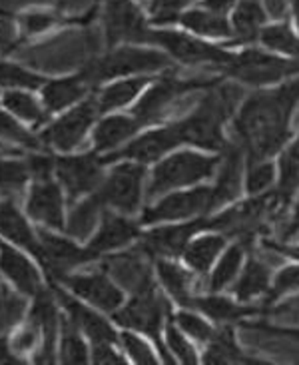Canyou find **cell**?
Segmentation results:
<instances>
[{
	"label": "cell",
	"mask_w": 299,
	"mask_h": 365,
	"mask_svg": "<svg viewBox=\"0 0 299 365\" xmlns=\"http://www.w3.org/2000/svg\"><path fill=\"white\" fill-rule=\"evenodd\" d=\"M299 104V78L251 94L234 118L236 140L248 158H271L289 140V120Z\"/></svg>",
	"instance_id": "6da1fadb"
},
{
	"label": "cell",
	"mask_w": 299,
	"mask_h": 365,
	"mask_svg": "<svg viewBox=\"0 0 299 365\" xmlns=\"http://www.w3.org/2000/svg\"><path fill=\"white\" fill-rule=\"evenodd\" d=\"M169 58L162 50H152L138 46V44H120L110 48L104 56L92 60L86 64L82 72L86 74L90 84L98 88L106 80L126 78V76H136V74H150L166 70L169 66Z\"/></svg>",
	"instance_id": "7a4b0ae2"
},
{
	"label": "cell",
	"mask_w": 299,
	"mask_h": 365,
	"mask_svg": "<svg viewBox=\"0 0 299 365\" xmlns=\"http://www.w3.org/2000/svg\"><path fill=\"white\" fill-rule=\"evenodd\" d=\"M279 197L276 192L269 194H259L251 196V200L239 202L236 206L228 207L224 212H219L218 216L208 217L209 232H218L226 237H236L238 242L251 247L253 237L266 232L269 220L278 214Z\"/></svg>",
	"instance_id": "3957f363"
},
{
	"label": "cell",
	"mask_w": 299,
	"mask_h": 365,
	"mask_svg": "<svg viewBox=\"0 0 299 365\" xmlns=\"http://www.w3.org/2000/svg\"><path fill=\"white\" fill-rule=\"evenodd\" d=\"M219 166V156H204L199 152H176L164 158L152 170L148 178V200L162 197L172 190L194 186L201 180L211 178Z\"/></svg>",
	"instance_id": "277c9868"
},
{
	"label": "cell",
	"mask_w": 299,
	"mask_h": 365,
	"mask_svg": "<svg viewBox=\"0 0 299 365\" xmlns=\"http://www.w3.org/2000/svg\"><path fill=\"white\" fill-rule=\"evenodd\" d=\"M168 302L158 296L156 287H150L138 294H132L126 306L118 307L114 312V322L120 326L128 327L132 331H140L144 336L152 337L159 349V356L164 364H174V357L169 356V349L162 341V324L164 317H169Z\"/></svg>",
	"instance_id": "5b68a950"
},
{
	"label": "cell",
	"mask_w": 299,
	"mask_h": 365,
	"mask_svg": "<svg viewBox=\"0 0 299 365\" xmlns=\"http://www.w3.org/2000/svg\"><path fill=\"white\" fill-rule=\"evenodd\" d=\"M218 78H178L176 74H166L159 80H154V84L150 86L138 104L132 110V116L136 118L140 126H152L158 124L168 116L172 108L178 104L182 96H186L189 92L196 90L209 88Z\"/></svg>",
	"instance_id": "8992f818"
},
{
	"label": "cell",
	"mask_w": 299,
	"mask_h": 365,
	"mask_svg": "<svg viewBox=\"0 0 299 365\" xmlns=\"http://www.w3.org/2000/svg\"><path fill=\"white\" fill-rule=\"evenodd\" d=\"M219 70L229 78L249 86H266L298 76L299 60L279 58L263 50L249 48L234 54L228 64H224Z\"/></svg>",
	"instance_id": "52a82bcc"
},
{
	"label": "cell",
	"mask_w": 299,
	"mask_h": 365,
	"mask_svg": "<svg viewBox=\"0 0 299 365\" xmlns=\"http://www.w3.org/2000/svg\"><path fill=\"white\" fill-rule=\"evenodd\" d=\"M146 44L164 48L169 58L182 62L186 66L214 64V66L221 68L234 56L224 46H216V44H209L206 40L169 29H150Z\"/></svg>",
	"instance_id": "ba28073f"
},
{
	"label": "cell",
	"mask_w": 299,
	"mask_h": 365,
	"mask_svg": "<svg viewBox=\"0 0 299 365\" xmlns=\"http://www.w3.org/2000/svg\"><path fill=\"white\" fill-rule=\"evenodd\" d=\"M100 19L110 48L120 44L148 46V19L134 0H104Z\"/></svg>",
	"instance_id": "9c48e42d"
},
{
	"label": "cell",
	"mask_w": 299,
	"mask_h": 365,
	"mask_svg": "<svg viewBox=\"0 0 299 365\" xmlns=\"http://www.w3.org/2000/svg\"><path fill=\"white\" fill-rule=\"evenodd\" d=\"M146 180V164L124 162L110 172L96 190L104 206L118 210L120 214H136L142 204V187Z\"/></svg>",
	"instance_id": "30bf717a"
},
{
	"label": "cell",
	"mask_w": 299,
	"mask_h": 365,
	"mask_svg": "<svg viewBox=\"0 0 299 365\" xmlns=\"http://www.w3.org/2000/svg\"><path fill=\"white\" fill-rule=\"evenodd\" d=\"M211 187L198 186L188 192L164 194L154 206H148L142 214V224H164L178 222L194 216H206L211 212Z\"/></svg>",
	"instance_id": "8fae6325"
},
{
	"label": "cell",
	"mask_w": 299,
	"mask_h": 365,
	"mask_svg": "<svg viewBox=\"0 0 299 365\" xmlns=\"http://www.w3.org/2000/svg\"><path fill=\"white\" fill-rule=\"evenodd\" d=\"M100 114L96 96L84 98L76 106L62 114L58 120H54L42 132V142L48 144L50 148L60 150V152H70L78 146L84 140L90 126Z\"/></svg>",
	"instance_id": "7c38bea8"
},
{
	"label": "cell",
	"mask_w": 299,
	"mask_h": 365,
	"mask_svg": "<svg viewBox=\"0 0 299 365\" xmlns=\"http://www.w3.org/2000/svg\"><path fill=\"white\" fill-rule=\"evenodd\" d=\"M54 172L72 204L84 194L96 192L106 178L102 156H98L96 152L54 160Z\"/></svg>",
	"instance_id": "4fadbf2b"
},
{
	"label": "cell",
	"mask_w": 299,
	"mask_h": 365,
	"mask_svg": "<svg viewBox=\"0 0 299 365\" xmlns=\"http://www.w3.org/2000/svg\"><path fill=\"white\" fill-rule=\"evenodd\" d=\"M38 262L46 269L50 279H62L76 267L96 259L88 247H80L76 242L50 234L48 230H38Z\"/></svg>",
	"instance_id": "5bb4252c"
},
{
	"label": "cell",
	"mask_w": 299,
	"mask_h": 365,
	"mask_svg": "<svg viewBox=\"0 0 299 365\" xmlns=\"http://www.w3.org/2000/svg\"><path fill=\"white\" fill-rule=\"evenodd\" d=\"M154 257L138 244L132 250H126L122 254L108 256L102 264V269L108 272L110 277L118 284L122 289H128L132 294H138L150 287H156L154 276H152V262Z\"/></svg>",
	"instance_id": "9a60e30c"
},
{
	"label": "cell",
	"mask_w": 299,
	"mask_h": 365,
	"mask_svg": "<svg viewBox=\"0 0 299 365\" xmlns=\"http://www.w3.org/2000/svg\"><path fill=\"white\" fill-rule=\"evenodd\" d=\"M179 144H184V142H182V136H179L178 126L174 122L166 128L150 130L146 134H142L140 138L132 140L128 146L114 150L106 156H102V162L108 164V162H116V160H134V162H140V164H150V162L164 158L168 152L178 148Z\"/></svg>",
	"instance_id": "2e32d148"
},
{
	"label": "cell",
	"mask_w": 299,
	"mask_h": 365,
	"mask_svg": "<svg viewBox=\"0 0 299 365\" xmlns=\"http://www.w3.org/2000/svg\"><path fill=\"white\" fill-rule=\"evenodd\" d=\"M64 286H68L76 296L86 299L92 306L100 307L102 312L114 314L118 307H122L124 294L122 287L108 276V272H86V274H68L60 279Z\"/></svg>",
	"instance_id": "e0dca14e"
},
{
	"label": "cell",
	"mask_w": 299,
	"mask_h": 365,
	"mask_svg": "<svg viewBox=\"0 0 299 365\" xmlns=\"http://www.w3.org/2000/svg\"><path fill=\"white\" fill-rule=\"evenodd\" d=\"M224 120L216 116L209 108H206L201 102L194 110H189L186 118L176 122L179 130V136L184 144H192L198 148L211 150V152H224L228 146V140L224 136Z\"/></svg>",
	"instance_id": "ac0fdd59"
},
{
	"label": "cell",
	"mask_w": 299,
	"mask_h": 365,
	"mask_svg": "<svg viewBox=\"0 0 299 365\" xmlns=\"http://www.w3.org/2000/svg\"><path fill=\"white\" fill-rule=\"evenodd\" d=\"M208 216H201L198 220H192L188 224L178 226H159L146 232L142 236V247L154 257H178L184 254V250L194 240L196 234L208 230Z\"/></svg>",
	"instance_id": "d6986e66"
},
{
	"label": "cell",
	"mask_w": 299,
	"mask_h": 365,
	"mask_svg": "<svg viewBox=\"0 0 299 365\" xmlns=\"http://www.w3.org/2000/svg\"><path fill=\"white\" fill-rule=\"evenodd\" d=\"M26 214L34 222L52 230H64V197L52 178H36L30 184Z\"/></svg>",
	"instance_id": "ffe728a7"
},
{
	"label": "cell",
	"mask_w": 299,
	"mask_h": 365,
	"mask_svg": "<svg viewBox=\"0 0 299 365\" xmlns=\"http://www.w3.org/2000/svg\"><path fill=\"white\" fill-rule=\"evenodd\" d=\"M243 156L246 150L236 142H228L221 152L218 166V182L211 187V206L214 210L224 207L239 196L241 190V176H243Z\"/></svg>",
	"instance_id": "44dd1931"
},
{
	"label": "cell",
	"mask_w": 299,
	"mask_h": 365,
	"mask_svg": "<svg viewBox=\"0 0 299 365\" xmlns=\"http://www.w3.org/2000/svg\"><path fill=\"white\" fill-rule=\"evenodd\" d=\"M54 289V296L58 299V304L62 309L66 312V316L76 324L80 331L86 337H90L92 344H120V336L116 334V329L110 326L104 317L96 314L94 309L82 306L80 302H76L74 297L68 296L64 289H60L58 286L52 287Z\"/></svg>",
	"instance_id": "7402d4cb"
},
{
	"label": "cell",
	"mask_w": 299,
	"mask_h": 365,
	"mask_svg": "<svg viewBox=\"0 0 299 365\" xmlns=\"http://www.w3.org/2000/svg\"><path fill=\"white\" fill-rule=\"evenodd\" d=\"M28 319L38 327L40 331V349L36 354V361L38 364H52L56 357V344L60 337V319L62 316L56 309L54 299L46 294L44 289L40 292L38 296H34V306L30 309Z\"/></svg>",
	"instance_id": "603a6c76"
},
{
	"label": "cell",
	"mask_w": 299,
	"mask_h": 365,
	"mask_svg": "<svg viewBox=\"0 0 299 365\" xmlns=\"http://www.w3.org/2000/svg\"><path fill=\"white\" fill-rule=\"evenodd\" d=\"M136 237H140V227L136 222L124 217V214L120 216L114 212H104L100 217L98 232L92 236L86 247L98 259L104 254H110L122 246H128Z\"/></svg>",
	"instance_id": "cb8c5ba5"
},
{
	"label": "cell",
	"mask_w": 299,
	"mask_h": 365,
	"mask_svg": "<svg viewBox=\"0 0 299 365\" xmlns=\"http://www.w3.org/2000/svg\"><path fill=\"white\" fill-rule=\"evenodd\" d=\"M90 90H94V86L90 84L86 74L80 70L78 74H72V76L46 80L44 86L40 88V100L48 114H56L82 102Z\"/></svg>",
	"instance_id": "d4e9b609"
},
{
	"label": "cell",
	"mask_w": 299,
	"mask_h": 365,
	"mask_svg": "<svg viewBox=\"0 0 299 365\" xmlns=\"http://www.w3.org/2000/svg\"><path fill=\"white\" fill-rule=\"evenodd\" d=\"M0 274L19 289L22 296H38L42 287V277L36 266L16 247L0 242Z\"/></svg>",
	"instance_id": "484cf974"
},
{
	"label": "cell",
	"mask_w": 299,
	"mask_h": 365,
	"mask_svg": "<svg viewBox=\"0 0 299 365\" xmlns=\"http://www.w3.org/2000/svg\"><path fill=\"white\" fill-rule=\"evenodd\" d=\"M0 236L30 252L34 257H38V232H34L28 226L26 217L20 214L19 207L14 206V202H10V200L0 202Z\"/></svg>",
	"instance_id": "4316f807"
},
{
	"label": "cell",
	"mask_w": 299,
	"mask_h": 365,
	"mask_svg": "<svg viewBox=\"0 0 299 365\" xmlns=\"http://www.w3.org/2000/svg\"><path fill=\"white\" fill-rule=\"evenodd\" d=\"M189 307L201 312L204 316L214 319V322H224V324H231V322H241L243 317L258 316V314H266L268 307L263 306H243V302H231L228 297L221 296H204L192 297ZM188 307V309H189Z\"/></svg>",
	"instance_id": "83f0119b"
},
{
	"label": "cell",
	"mask_w": 299,
	"mask_h": 365,
	"mask_svg": "<svg viewBox=\"0 0 299 365\" xmlns=\"http://www.w3.org/2000/svg\"><path fill=\"white\" fill-rule=\"evenodd\" d=\"M142 128L134 116H108V118L100 120L98 126L94 128V152L96 154H110L114 150H118L126 140H130L138 130Z\"/></svg>",
	"instance_id": "f1b7e54d"
},
{
	"label": "cell",
	"mask_w": 299,
	"mask_h": 365,
	"mask_svg": "<svg viewBox=\"0 0 299 365\" xmlns=\"http://www.w3.org/2000/svg\"><path fill=\"white\" fill-rule=\"evenodd\" d=\"M0 104H2V108L9 110L12 116H16L26 124H32L34 128L42 126L48 118V112L44 108L42 100L36 98L32 94V90H0Z\"/></svg>",
	"instance_id": "f546056e"
},
{
	"label": "cell",
	"mask_w": 299,
	"mask_h": 365,
	"mask_svg": "<svg viewBox=\"0 0 299 365\" xmlns=\"http://www.w3.org/2000/svg\"><path fill=\"white\" fill-rule=\"evenodd\" d=\"M150 82H154L152 76H134V78H122L114 84H108L106 88H102L96 94V102H98L100 114L106 112H114V110L124 108L132 104L134 100L138 98L140 92L148 88Z\"/></svg>",
	"instance_id": "4dcf8cb0"
},
{
	"label": "cell",
	"mask_w": 299,
	"mask_h": 365,
	"mask_svg": "<svg viewBox=\"0 0 299 365\" xmlns=\"http://www.w3.org/2000/svg\"><path fill=\"white\" fill-rule=\"evenodd\" d=\"M266 22V12L259 6L258 0H238L236 9L231 10V44H251L259 38V32Z\"/></svg>",
	"instance_id": "1f68e13d"
},
{
	"label": "cell",
	"mask_w": 299,
	"mask_h": 365,
	"mask_svg": "<svg viewBox=\"0 0 299 365\" xmlns=\"http://www.w3.org/2000/svg\"><path fill=\"white\" fill-rule=\"evenodd\" d=\"M102 207H104V202L100 200L98 192H92L88 197L80 200L78 204L70 210V216L64 224V230L68 232V236L78 242L88 240L98 226L100 217H102Z\"/></svg>",
	"instance_id": "d6a6232c"
},
{
	"label": "cell",
	"mask_w": 299,
	"mask_h": 365,
	"mask_svg": "<svg viewBox=\"0 0 299 365\" xmlns=\"http://www.w3.org/2000/svg\"><path fill=\"white\" fill-rule=\"evenodd\" d=\"M224 247H226V236H221L218 232L206 234V236L194 237L188 247L184 250L182 257L192 272H196L199 276H206L209 267L214 266L216 257L219 256V252H224Z\"/></svg>",
	"instance_id": "836d02e7"
},
{
	"label": "cell",
	"mask_w": 299,
	"mask_h": 365,
	"mask_svg": "<svg viewBox=\"0 0 299 365\" xmlns=\"http://www.w3.org/2000/svg\"><path fill=\"white\" fill-rule=\"evenodd\" d=\"M156 272H158L162 286L166 287L172 299L179 304V306L189 307V302L194 297V279L192 274L174 262H168L166 257H158L156 259Z\"/></svg>",
	"instance_id": "e575fe53"
},
{
	"label": "cell",
	"mask_w": 299,
	"mask_h": 365,
	"mask_svg": "<svg viewBox=\"0 0 299 365\" xmlns=\"http://www.w3.org/2000/svg\"><path fill=\"white\" fill-rule=\"evenodd\" d=\"M299 190V136L293 144L279 152V184L276 194L281 210L291 204Z\"/></svg>",
	"instance_id": "d590c367"
},
{
	"label": "cell",
	"mask_w": 299,
	"mask_h": 365,
	"mask_svg": "<svg viewBox=\"0 0 299 365\" xmlns=\"http://www.w3.org/2000/svg\"><path fill=\"white\" fill-rule=\"evenodd\" d=\"M269 292V269L268 266L259 259V257L251 256L248 264L243 267V272L239 274L238 282L234 286V294L238 302H251L261 294Z\"/></svg>",
	"instance_id": "8d00e7d4"
},
{
	"label": "cell",
	"mask_w": 299,
	"mask_h": 365,
	"mask_svg": "<svg viewBox=\"0 0 299 365\" xmlns=\"http://www.w3.org/2000/svg\"><path fill=\"white\" fill-rule=\"evenodd\" d=\"M179 22L184 24V29L192 30L199 36H208V38H228L234 34L231 24L226 16H219V14H214L204 9L184 10V14L179 16Z\"/></svg>",
	"instance_id": "74e56055"
},
{
	"label": "cell",
	"mask_w": 299,
	"mask_h": 365,
	"mask_svg": "<svg viewBox=\"0 0 299 365\" xmlns=\"http://www.w3.org/2000/svg\"><path fill=\"white\" fill-rule=\"evenodd\" d=\"M204 364L226 365V364H256L253 359H246L239 351L234 339V331L229 327L216 329L214 337L208 341V351L204 354Z\"/></svg>",
	"instance_id": "f35d334b"
},
{
	"label": "cell",
	"mask_w": 299,
	"mask_h": 365,
	"mask_svg": "<svg viewBox=\"0 0 299 365\" xmlns=\"http://www.w3.org/2000/svg\"><path fill=\"white\" fill-rule=\"evenodd\" d=\"M58 356L62 364H88V347L80 336V329L68 316L60 319V337H58Z\"/></svg>",
	"instance_id": "ab89813d"
},
{
	"label": "cell",
	"mask_w": 299,
	"mask_h": 365,
	"mask_svg": "<svg viewBox=\"0 0 299 365\" xmlns=\"http://www.w3.org/2000/svg\"><path fill=\"white\" fill-rule=\"evenodd\" d=\"M248 250L246 244L241 242H236L234 246H229L224 256L218 262V266L214 267V274L209 276V289L211 292H221L238 277L239 267H241V262H243V252Z\"/></svg>",
	"instance_id": "60d3db41"
},
{
	"label": "cell",
	"mask_w": 299,
	"mask_h": 365,
	"mask_svg": "<svg viewBox=\"0 0 299 365\" xmlns=\"http://www.w3.org/2000/svg\"><path fill=\"white\" fill-rule=\"evenodd\" d=\"M44 82H46L44 76L24 68L19 62H10L0 56V90H40L44 86Z\"/></svg>",
	"instance_id": "b9f144b4"
},
{
	"label": "cell",
	"mask_w": 299,
	"mask_h": 365,
	"mask_svg": "<svg viewBox=\"0 0 299 365\" xmlns=\"http://www.w3.org/2000/svg\"><path fill=\"white\" fill-rule=\"evenodd\" d=\"M259 40L263 46H268L269 50H276L281 54H288L299 60V36L289 29L288 24H269L263 26L259 32Z\"/></svg>",
	"instance_id": "7bdbcfd3"
},
{
	"label": "cell",
	"mask_w": 299,
	"mask_h": 365,
	"mask_svg": "<svg viewBox=\"0 0 299 365\" xmlns=\"http://www.w3.org/2000/svg\"><path fill=\"white\" fill-rule=\"evenodd\" d=\"M60 22H62V16H58L52 10H26L20 16H16L20 40L40 36V34L48 32L54 26H58Z\"/></svg>",
	"instance_id": "ee69618b"
},
{
	"label": "cell",
	"mask_w": 299,
	"mask_h": 365,
	"mask_svg": "<svg viewBox=\"0 0 299 365\" xmlns=\"http://www.w3.org/2000/svg\"><path fill=\"white\" fill-rule=\"evenodd\" d=\"M0 140L16 144V146H24L30 150H40V140L24 128L20 124L16 116H12L9 110L0 108Z\"/></svg>",
	"instance_id": "f6af8a7d"
},
{
	"label": "cell",
	"mask_w": 299,
	"mask_h": 365,
	"mask_svg": "<svg viewBox=\"0 0 299 365\" xmlns=\"http://www.w3.org/2000/svg\"><path fill=\"white\" fill-rule=\"evenodd\" d=\"M276 182V168L268 158H248L246 190L251 196L266 194Z\"/></svg>",
	"instance_id": "bcb514c9"
},
{
	"label": "cell",
	"mask_w": 299,
	"mask_h": 365,
	"mask_svg": "<svg viewBox=\"0 0 299 365\" xmlns=\"http://www.w3.org/2000/svg\"><path fill=\"white\" fill-rule=\"evenodd\" d=\"M26 312V304L0 279V331L19 324Z\"/></svg>",
	"instance_id": "7dc6e473"
},
{
	"label": "cell",
	"mask_w": 299,
	"mask_h": 365,
	"mask_svg": "<svg viewBox=\"0 0 299 365\" xmlns=\"http://www.w3.org/2000/svg\"><path fill=\"white\" fill-rule=\"evenodd\" d=\"M166 347L169 349V354H174V356L178 357L179 364H199L196 349L192 347L186 334H184L178 327V324L174 322V316H169L168 326H166Z\"/></svg>",
	"instance_id": "c3c4849f"
},
{
	"label": "cell",
	"mask_w": 299,
	"mask_h": 365,
	"mask_svg": "<svg viewBox=\"0 0 299 365\" xmlns=\"http://www.w3.org/2000/svg\"><path fill=\"white\" fill-rule=\"evenodd\" d=\"M174 322L178 324V327L186 336L194 337L196 341H201V344H208L216 334V329L194 312H178V314H174Z\"/></svg>",
	"instance_id": "681fc988"
},
{
	"label": "cell",
	"mask_w": 299,
	"mask_h": 365,
	"mask_svg": "<svg viewBox=\"0 0 299 365\" xmlns=\"http://www.w3.org/2000/svg\"><path fill=\"white\" fill-rule=\"evenodd\" d=\"M28 164H24L20 160L0 158V192L19 190L28 182Z\"/></svg>",
	"instance_id": "f907efd6"
},
{
	"label": "cell",
	"mask_w": 299,
	"mask_h": 365,
	"mask_svg": "<svg viewBox=\"0 0 299 365\" xmlns=\"http://www.w3.org/2000/svg\"><path fill=\"white\" fill-rule=\"evenodd\" d=\"M120 346L124 347V351L128 354L130 359L134 361V364L140 365H156L158 364V357L154 354V349L136 334H132V331H124L122 336H120Z\"/></svg>",
	"instance_id": "816d5d0a"
},
{
	"label": "cell",
	"mask_w": 299,
	"mask_h": 365,
	"mask_svg": "<svg viewBox=\"0 0 299 365\" xmlns=\"http://www.w3.org/2000/svg\"><path fill=\"white\" fill-rule=\"evenodd\" d=\"M295 289H299V266H288L279 269L273 286L269 287L263 306L269 307L278 297H281L283 294H289V292H295Z\"/></svg>",
	"instance_id": "f5cc1de1"
},
{
	"label": "cell",
	"mask_w": 299,
	"mask_h": 365,
	"mask_svg": "<svg viewBox=\"0 0 299 365\" xmlns=\"http://www.w3.org/2000/svg\"><path fill=\"white\" fill-rule=\"evenodd\" d=\"M40 341V331L38 327L34 326L32 322L28 319V324L26 326H22L14 334V336L10 337V346H12V349H14V354L16 356H24V354H30L34 347H36V344Z\"/></svg>",
	"instance_id": "db71d44e"
},
{
	"label": "cell",
	"mask_w": 299,
	"mask_h": 365,
	"mask_svg": "<svg viewBox=\"0 0 299 365\" xmlns=\"http://www.w3.org/2000/svg\"><path fill=\"white\" fill-rule=\"evenodd\" d=\"M20 34L16 19H10L9 14L0 12V54H10L19 46Z\"/></svg>",
	"instance_id": "11a10c76"
},
{
	"label": "cell",
	"mask_w": 299,
	"mask_h": 365,
	"mask_svg": "<svg viewBox=\"0 0 299 365\" xmlns=\"http://www.w3.org/2000/svg\"><path fill=\"white\" fill-rule=\"evenodd\" d=\"M92 361L100 365H116L124 364L126 359L120 356L114 349V344H94V351H92Z\"/></svg>",
	"instance_id": "9f6ffc18"
},
{
	"label": "cell",
	"mask_w": 299,
	"mask_h": 365,
	"mask_svg": "<svg viewBox=\"0 0 299 365\" xmlns=\"http://www.w3.org/2000/svg\"><path fill=\"white\" fill-rule=\"evenodd\" d=\"M236 4H238V0H201V9L219 14V16H226L228 12L236 9Z\"/></svg>",
	"instance_id": "6f0895ef"
},
{
	"label": "cell",
	"mask_w": 299,
	"mask_h": 365,
	"mask_svg": "<svg viewBox=\"0 0 299 365\" xmlns=\"http://www.w3.org/2000/svg\"><path fill=\"white\" fill-rule=\"evenodd\" d=\"M20 357L14 354V349L10 346V339L0 337V364H19Z\"/></svg>",
	"instance_id": "680465c9"
},
{
	"label": "cell",
	"mask_w": 299,
	"mask_h": 365,
	"mask_svg": "<svg viewBox=\"0 0 299 365\" xmlns=\"http://www.w3.org/2000/svg\"><path fill=\"white\" fill-rule=\"evenodd\" d=\"M299 234V202L295 204V210H293V216L288 222V226L283 227V232H281V237H283V242H289L293 236H298Z\"/></svg>",
	"instance_id": "91938a15"
},
{
	"label": "cell",
	"mask_w": 299,
	"mask_h": 365,
	"mask_svg": "<svg viewBox=\"0 0 299 365\" xmlns=\"http://www.w3.org/2000/svg\"><path fill=\"white\" fill-rule=\"evenodd\" d=\"M266 247H273L279 254H285V256L299 259V246H285V244H273V242H266Z\"/></svg>",
	"instance_id": "94428289"
},
{
	"label": "cell",
	"mask_w": 299,
	"mask_h": 365,
	"mask_svg": "<svg viewBox=\"0 0 299 365\" xmlns=\"http://www.w3.org/2000/svg\"><path fill=\"white\" fill-rule=\"evenodd\" d=\"M291 12H293V20H295V26L299 30V0H291Z\"/></svg>",
	"instance_id": "6125c7cd"
},
{
	"label": "cell",
	"mask_w": 299,
	"mask_h": 365,
	"mask_svg": "<svg viewBox=\"0 0 299 365\" xmlns=\"http://www.w3.org/2000/svg\"><path fill=\"white\" fill-rule=\"evenodd\" d=\"M169 2H172V4H174V6H176V9H178L179 12H182V14H184V10H186V6H188L189 2H194V0H169Z\"/></svg>",
	"instance_id": "be15d7a7"
},
{
	"label": "cell",
	"mask_w": 299,
	"mask_h": 365,
	"mask_svg": "<svg viewBox=\"0 0 299 365\" xmlns=\"http://www.w3.org/2000/svg\"><path fill=\"white\" fill-rule=\"evenodd\" d=\"M0 154H10V150H9V148H4V146L0 144Z\"/></svg>",
	"instance_id": "e7e4bbea"
}]
</instances>
